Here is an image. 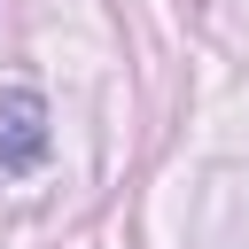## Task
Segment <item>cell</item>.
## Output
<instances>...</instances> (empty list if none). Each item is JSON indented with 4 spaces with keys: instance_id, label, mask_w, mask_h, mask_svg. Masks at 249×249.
Returning a JSON list of instances; mask_svg holds the SVG:
<instances>
[{
    "instance_id": "obj_1",
    "label": "cell",
    "mask_w": 249,
    "mask_h": 249,
    "mask_svg": "<svg viewBox=\"0 0 249 249\" xmlns=\"http://www.w3.org/2000/svg\"><path fill=\"white\" fill-rule=\"evenodd\" d=\"M47 156V101L31 86L0 93V171H31Z\"/></svg>"
}]
</instances>
